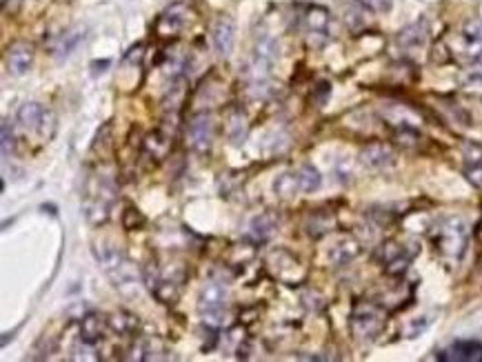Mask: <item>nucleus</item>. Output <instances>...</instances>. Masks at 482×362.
<instances>
[{
	"mask_svg": "<svg viewBox=\"0 0 482 362\" xmlns=\"http://www.w3.org/2000/svg\"><path fill=\"white\" fill-rule=\"evenodd\" d=\"M274 191H276V196L278 198H283V200H292L298 196V191H303L300 189V178H298V172H285L280 174L276 180H274Z\"/></svg>",
	"mask_w": 482,
	"mask_h": 362,
	"instance_id": "aec40b11",
	"label": "nucleus"
},
{
	"mask_svg": "<svg viewBox=\"0 0 482 362\" xmlns=\"http://www.w3.org/2000/svg\"><path fill=\"white\" fill-rule=\"evenodd\" d=\"M298 178H300V189H303L305 194H314V191L320 189V185H323V176H320V172L314 165L300 167Z\"/></svg>",
	"mask_w": 482,
	"mask_h": 362,
	"instance_id": "b1692460",
	"label": "nucleus"
},
{
	"mask_svg": "<svg viewBox=\"0 0 482 362\" xmlns=\"http://www.w3.org/2000/svg\"><path fill=\"white\" fill-rule=\"evenodd\" d=\"M169 147H171V141H169V136H165L163 132L147 134L145 141H143V152L152 158L154 163H160L163 158H167Z\"/></svg>",
	"mask_w": 482,
	"mask_h": 362,
	"instance_id": "a211bd4d",
	"label": "nucleus"
},
{
	"mask_svg": "<svg viewBox=\"0 0 482 362\" xmlns=\"http://www.w3.org/2000/svg\"><path fill=\"white\" fill-rule=\"evenodd\" d=\"M213 47H216V51L220 56L227 58L231 51H233V42H235V25L233 20L229 16H220L216 20V25H213Z\"/></svg>",
	"mask_w": 482,
	"mask_h": 362,
	"instance_id": "9b49d317",
	"label": "nucleus"
},
{
	"mask_svg": "<svg viewBox=\"0 0 482 362\" xmlns=\"http://www.w3.org/2000/svg\"><path fill=\"white\" fill-rule=\"evenodd\" d=\"M438 358L447 362H482V345L476 340H458L449 349L440 351Z\"/></svg>",
	"mask_w": 482,
	"mask_h": 362,
	"instance_id": "9d476101",
	"label": "nucleus"
},
{
	"mask_svg": "<svg viewBox=\"0 0 482 362\" xmlns=\"http://www.w3.org/2000/svg\"><path fill=\"white\" fill-rule=\"evenodd\" d=\"M358 253H360V244L349 236H342L338 238L334 247L329 249V260L334 262L336 267H345V264H349Z\"/></svg>",
	"mask_w": 482,
	"mask_h": 362,
	"instance_id": "dca6fc26",
	"label": "nucleus"
},
{
	"mask_svg": "<svg viewBox=\"0 0 482 362\" xmlns=\"http://www.w3.org/2000/svg\"><path fill=\"white\" fill-rule=\"evenodd\" d=\"M307 233L314 238H323L325 233H329L334 229V216L325 214V211H314L312 216L307 218Z\"/></svg>",
	"mask_w": 482,
	"mask_h": 362,
	"instance_id": "5701e85b",
	"label": "nucleus"
},
{
	"mask_svg": "<svg viewBox=\"0 0 482 362\" xmlns=\"http://www.w3.org/2000/svg\"><path fill=\"white\" fill-rule=\"evenodd\" d=\"M434 247L436 251L445 255L449 260H460L465 255L467 249V240H469V231L463 218H443L438 225L434 227L431 233Z\"/></svg>",
	"mask_w": 482,
	"mask_h": 362,
	"instance_id": "f257e3e1",
	"label": "nucleus"
},
{
	"mask_svg": "<svg viewBox=\"0 0 482 362\" xmlns=\"http://www.w3.org/2000/svg\"><path fill=\"white\" fill-rule=\"evenodd\" d=\"M152 293L156 296V300L165 302V305H174L180 296V282L174 278L169 280V278H163V275H160L158 282L152 287Z\"/></svg>",
	"mask_w": 482,
	"mask_h": 362,
	"instance_id": "412c9836",
	"label": "nucleus"
},
{
	"mask_svg": "<svg viewBox=\"0 0 482 362\" xmlns=\"http://www.w3.org/2000/svg\"><path fill=\"white\" fill-rule=\"evenodd\" d=\"M267 264H269V269L274 271L276 278H280L287 284H298L300 280L305 278V267L300 264V260L296 258V255H292L285 249L271 251Z\"/></svg>",
	"mask_w": 482,
	"mask_h": 362,
	"instance_id": "423d86ee",
	"label": "nucleus"
},
{
	"mask_svg": "<svg viewBox=\"0 0 482 362\" xmlns=\"http://www.w3.org/2000/svg\"><path fill=\"white\" fill-rule=\"evenodd\" d=\"M329 12L325 7H320V5H312L305 12V27H307V34L309 38H320V42H323L327 38V31H329Z\"/></svg>",
	"mask_w": 482,
	"mask_h": 362,
	"instance_id": "ddd939ff",
	"label": "nucleus"
},
{
	"mask_svg": "<svg viewBox=\"0 0 482 362\" xmlns=\"http://www.w3.org/2000/svg\"><path fill=\"white\" fill-rule=\"evenodd\" d=\"M329 93H331V84L329 82H320L318 87L314 89V100L318 105H325L327 98H329Z\"/></svg>",
	"mask_w": 482,
	"mask_h": 362,
	"instance_id": "2f4dec72",
	"label": "nucleus"
},
{
	"mask_svg": "<svg viewBox=\"0 0 482 362\" xmlns=\"http://www.w3.org/2000/svg\"><path fill=\"white\" fill-rule=\"evenodd\" d=\"M18 123L27 132H38L45 141H51L56 134V116L38 102H25L18 109Z\"/></svg>",
	"mask_w": 482,
	"mask_h": 362,
	"instance_id": "20e7f679",
	"label": "nucleus"
},
{
	"mask_svg": "<svg viewBox=\"0 0 482 362\" xmlns=\"http://www.w3.org/2000/svg\"><path fill=\"white\" fill-rule=\"evenodd\" d=\"M360 163L367 169H384L393 163V149L389 143H369L360 152Z\"/></svg>",
	"mask_w": 482,
	"mask_h": 362,
	"instance_id": "f8f14e48",
	"label": "nucleus"
},
{
	"mask_svg": "<svg viewBox=\"0 0 482 362\" xmlns=\"http://www.w3.org/2000/svg\"><path fill=\"white\" fill-rule=\"evenodd\" d=\"M384 323H387V309L371 300L358 302L349 316V329L358 340H373L384 329Z\"/></svg>",
	"mask_w": 482,
	"mask_h": 362,
	"instance_id": "f03ea898",
	"label": "nucleus"
},
{
	"mask_svg": "<svg viewBox=\"0 0 482 362\" xmlns=\"http://www.w3.org/2000/svg\"><path fill=\"white\" fill-rule=\"evenodd\" d=\"M187 20H189V9L185 5H180V3L171 5L167 12H163L156 20V34L160 38H176L187 25Z\"/></svg>",
	"mask_w": 482,
	"mask_h": 362,
	"instance_id": "0eeeda50",
	"label": "nucleus"
},
{
	"mask_svg": "<svg viewBox=\"0 0 482 362\" xmlns=\"http://www.w3.org/2000/svg\"><path fill=\"white\" fill-rule=\"evenodd\" d=\"M109 325L116 334H120V336H132L136 334V329H138V320L132 316V314H125V311H118L109 318Z\"/></svg>",
	"mask_w": 482,
	"mask_h": 362,
	"instance_id": "393cba45",
	"label": "nucleus"
},
{
	"mask_svg": "<svg viewBox=\"0 0 482 362\" xmlns=\"http://www.w3.org/2000/svg\"><path fill=\"white\" fill-rule=\"evenodd\" d=\"M362 5H365L369 12H376V14H384V12H389L391 5H393V0H360Z\"/></svg>",
	"mask_w": 482,
	"mask_h": 362,
	"instance_id": "7c9ffc66",
	"label": "nucleus"
},
{
	"mask_svg": "<svg viewBox=\"0 0 482 362\" xmlns=\"http://www.w3.org/2000/svg\"><path fill=\"white\" fill-rule=\"evenodd\" d=\"M465 176L476 189H482V149L474 143L465 145Z\"/></svg>",
	"mask_w": 482,
	"mask_h": 362,
	"instance_id": "4468645a",
	"label": "nucleus"
},
{
	"mask_svg": "<svg viewBox=\"0 0 482 362\" xmlns=\"http://www.w3.org/2000/svg\"><path fill=\"white\" fill-rule=\"evenodd\" d=\"M278 229V222L274 214H260L251 220V236L258 242H267Z\"/></svg>",
	"mask_w": 482,
	"mask_h": 362,
	"instance_id": "4be33fe9",
	"label": "nucleus"
},
{
	"mask_svg": "<svg viewBox=\"0 0 482 362\" xmlns=\"http://www.w3.org/2000/svg\"><path fill=\"white\" fill-rule=\"evenodd\" d=\"M34 62V47L25 40H16L7 47V67L14 76H25Z\"/></svg>",
	"mask_w": 482,
	"mask_h": 362,
	"instance_id": "1a4fd4ad",
	"label": "nucleus"
},
{
	"mask_svg": "<svg viewBox=\"0 0 482 362\" xmlns=\"http://www.w3.org/2000/svg\"><path fill=\"white\" fill-rule=\"evenodd\" d=\"M107 329V318L98 316V314H87L80 320V340L87 345H96L100 343V338Z\"/></svg>",
	"mask_w": 482,
	"mask_h": 362,
	"instance_id": "f3484780",
	"label": "nucleus"
},
{
	"mask_svg": "<svg viewBox=\"0 0 482 362\" xmlns=\"http://www.w3.org/2000/svg\"><path fill=\"white\" fill-rule=\"evenodd\" d=\"M141 360H163L165 356V345L158 338H149L141 345Z\"/></svg>",
	"mask_w": 482,
	"mask_h": 362,
	"instance_id": "bb28decb",
	"label": "nucleus"
},
{
	"mask_svg": "<svg viewBox=\"0 0 482 362\" xmlns=\"http://www.w3.org/2000/svg\"><path fill=\"white\" fill-rule=\"evenodd\" d=\"M213 136H216V123H213V116L209 111H200L191 118L187 127V145L191 152L196 154H209V149L213 145Z\"/></svg>",
	"mask_w": 482,
	"mask_h": 362,
	"instance_id": "39448f33",
	"label": "nucleus"
},
{
	"mask_svg": "<svg viewBox=\"0 0 482 362\" xmlns=\"http://www.w3.org/2000/svg\"><path fill=\"white\" fill-rule=\"evenodd\" d=\"M380 262L389 275H402L411 262V253H407V249L395 240H387L380 247Z\"/></svg>",
	"mask_w": 482,
	"mask_h": 362,
	"instance_id": "6e6552de",
	"label": "nucleus"
},
{
	"mask_svg": "<svg viewBox=\"0 0 482 362\" xmlns=\"http://www.w3.org/2000/svg\"><path fill=\"white\" fill-rule=\"evenodd\" d=\"M427 42V25L425 23H413L409 27H404L398 36V45L407 51L420 49Z\"/></svg>",
	"mask_w": 482,
	"mask_h": 362,
	"instance_id": "6ab92c4d",
	"label": "nucleus"
},
{
	"mask_svg": "<svg viewBox=\"0 0 482 362\" xmlns=\"http://www.w3.org/2000/svg\"><path fill=\"white\" fill-rule=\"evenodd\" d=\"M84 38V34H80V31H69V34H65V38H62V45H60V56H69L73 49L78 47V42Z\"/></svg>",
	"mask_w": 482,
	"mask_h": 362,
	"instance_id": "c756f323",
	"label": "nucleus"
},
{
	"mask_svg": "<svg viewBox=\"0 0 482 362\" xmlns=\"http://www.w3.org/2000/svg\"><path fill=\"white\" fill-rule=\"evenodd\" d=\"M3 158H9L14 154V145H16V141H14V129H12V125H9V120L5 118L3 120Z\"/></svg>",
	"mask_w": 482,
	"mask_h": 362,
	"instance_id": "c85d7f7f",
	"label": "nucleus"
},
{
	"mask_svg": "<svg viewBox=\"0 0 482 362\" xmlns=\"http://www.w3.org/2000/svg\"><path fill=\"white\" fill-rule=\"evenodd\" d=\"M145 225V216L141 214V211L138 209H134V207H130L123 214V227L127 229V231H134V229H141Z\"/></svg>",
	"mask_w": 482,
	"mask_h": 362,
	"instance_id": "cd10ccee",
	"label": "nucleus"
},
{
	"mask_svg": "<svg viewBox=\"0 0 482 362\" xmlns=\"http://www.w3.org/2000/svg\"><path fill=\"white\" fill-rule=\"evenodd\" d=\"M229 289L227 284L220 280H207L200 289L198 298V309L202 314V320L209 329H218L222 325L224 316V305H227Z\"/></svg>",
	"mask_w": 482,
	"mask_h": 362,
	"instance_id": "7ed1b4c3",
	"label": "nucleus"
},
{
	"mask_svg": "<svg viewBox=\"0 0 482 362\" xmlns=\"http://www.w3.org/2000/svg\"><path fill=\"white\" fill-rule=\"evenodd\" d=\"M460 82H463V87L467 89L482 91V56L476 58V62L469 69H465V73L460 76Z\"/></svg>",
	"mask_w": 482,
	"mask_h": 362,
	"instance_id": "a878e982",
	"label": "nucleus"
},
{
	"mask_svg": "<svg viewBox=\"0 0 482 362\" xmlns=\"http://www.w3.org/2000/svg\"><path fill=\"white\" fill-rule=\"evenodd\" d=\"M224 120H227V125H224V129H227V136L229 141L238 147L244 143V138H247V116H244V111L240 107H231L227 111V116H224Z\"/></svg>",
	"mask_w": 482,
	"mask_h": 362,
	"instance_id": "2eb2a0df",
	"label": "nucleus"
}]
</instances>
